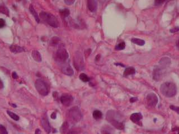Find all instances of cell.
<instances>
[{
	"instance_id": "obj_27",
	"label": "cell",
	"mask_w": 179,
	"mask_h": 134,
	"mask_svg": "<svg viewBox=\"0 0 179 134\" xmlns=\"http://www.w3.org/2000/svg\"><path fill=\"white\" fill-rule=\"evenodd\" d=\"M68 123L67 122H65L63 123L62 127L61 128V133H63V134L65 133V132L67 131V130L68 129Z\"/></svg>"
},
{
	"instance_id": "obj_28",
	"label": "cell",
	"mask_w": 179,
	"mask_h": 134,
	"mask_svg": "<svg viewBox=\"0 0 179 134\" xmlns=\"http://www.w3.org/2000/svg\"><path fill=\"white\" fill-rule=\"evenodd\" d=\"M125 47V43L124 42L120 43L119 44H118V46L115 47V50H118V51H120V50H124Z\"/></svg>"
},
{
	"instance_id": "obj_44",
	"label": "cell",
	"mask_w": 179,
	"mask_h": 134,
	"mask_svg": "<svg viewBox=\"0 0 179 134\" xmlns=\"http://www.w3.org/2000/svg\"><path fill=\"white\" fill-rule=\"evenodd\" d=\"M102 134H110L109 132H107V131H104Z\"/></svg>"
},
{
	"instance_id": "obj_7",
	"label": "cell",
	"mask_w": 179,
	"mask_h": 134,
	"mask_svg": "<svg viewBox=\"0 0 179 134\" xmlns=\"http://www.w3.org/2000/svg\"><path fill=\"white\" fill-rule=\"evenodd\" d=\"M68 57V53L65 49H59L56 53V58L59 62H65Z\"/></svg>"
},
{
	"instance_id": "obj_24",
	"label": "cell",
	"mask_w": 179,
	"mask_h": 134,
	"mask_svg": "<svg viewBox=\"0 0 179 134\" xmlns=\"http://www.w3.org/2000/svg\"><path fill=\"white\" fill-rule=\"evenodd\" d=\"M7 113L8 114V115L13 120L15 121H19L20 119V117L18 115L16 114L15 113L11 112V111H7Z\"/></svg>"
},
{
	"instance_id": "obj_38",
	"label": "cell",
	"mask_w": 179,
	"mask_h": 134,
	"mask_svg": "<svg viewBox=\"0 0 179 134\" xmlns=\"http://www.w3.org/2000/svg\"><path fill=\"white\" fill-rule=\"evenodd\" d=\"M4 87V85H3V81L1 80V79H0V89H3Z\"/></svg>"
},
{
	"instance_id": "obj_8",
	"label": "cell",
	"mask_w": 179,
	"mask_h": 134,
	"mask_svg": "<svg viewBox=\"0 0 179 134\" xmlns=\"http://www.w3.org/2000/svg\"><path fill=\"white\" fill-rule=\"evenodd\" d=\"M41 123L44 130L48 133L49 134L51 131V127L48 117L46 114H44L42 117L41 119Z\"/></svg>"
},
{
	"instance_id": "obj_25",
	"label": "cell",
	"mask_w": 179,
	"mask_h": 134,
	"mask_svg": "<svg viewBox=\"0 0 179 134\" xmlns=\"http://www.w3.org/2000/svg\"><path fill=\"white\" fill-rule=\"evenodd\" d=\"M0 13L6 15L7 16H9V10L7 8V7H6L4 5H0Z\"/></svg>"
},
{
	"instance_id": "obj_33",
	"label": "cell",
	"mask_w": 179,
	"mask_h": 134,
	"mask_svg": "<svg viewBox=\"0 0 179 134\" xmlns=\"http://www.w3.org/2000/svg\"><path fill=\"white\" fill-rule=\"evenodd\" d=\"M170 108L173 110V111H175V112H176L177 113L179 114V107H175V106H170Z\"/></svg>"
},
{
	"instance_id": "obj_1",
	"label": "cell",
	"mask_w": 179,
	"mask_h": 134,
	"mask_svg": "<svg viewBox=\"0 0 179 134\" xmlns=\"http://www.w3.org/2000/svg\"><path fill=\"white\" fill-rule=\"evenodd\" d=\"M160 91L164 95L171 98L176 95L177 88L175 84L171 82H166L161 85Z\"/></svg>"
},
{
	"instance_id": "obj_36",
	"label": "cell",
	"mask_w": 179,
	"mask_h": 134,
	"mask_svg": "<svg viewBox=\"0 0 179 134\" xmlns=\"http://www.w3.org/2000/svg\"><path fill=\"white\" fill-rule=\"evenodd\" d=\"M137 100H138V98H136V97H133V98H131L130 99V102L131 103H134V102H136Z\"/></svg>"
},
{
	"instance_id": "obj_9",
	"label": "cell",
	"mask_w": 179,
	"mask_h": 134,
	"mask_svg": "<svg viewBox=\"0 0 179 134\" xmlns=\"http://www.w3.org/2000/svg\"><path fill=\"white\" fill-rule=\"evenodd\" d=\"M147 103L150 107H155L158 103V98L157 95L154 93H150L147 96Z\"/></svg>"
},
{
	"instance_id": "obj_13",
	"label": "cell",
	"mask_w": 179,
	"mask_h": 134,
	"mask_svg": "<svg viewBox=\"0 0 179 134\" xmlns=\"http://www.w3.org/2000/svg\"><path fill=\"white\" fill-rule=\"evenodd\" d=\"M142 118H143L142 115L141 113H133L130 116V120L132 122L137 124H139V122L142 119Z\"/></svg>"
},
{
	"instance_id": "obj_12",
	"label": "cell",
	"mask_w": 179,
	"mask_h": 134,
	"mask_svg": "<svg viewBox=\"0 0 179 134\" xmlns=\"http://www.w3.org/2000/svg\"><path fill=\"white\" fill-rule=\"evenodd\" d=\"M87 7H88V10L91 12H92V13L96 12L97 8H98L97 1H93V0L87 1Z\"/></svg>"
},
{
	"instance_id": "obj_23",
	"label": "cell",
	"mask_w": 179,
	"mask_h": 134,
	"mask_svg": "<svg viewBox=\"0 0 179 134\" xmlns=\"http://www.w3.org/2000/svg\"><path fill=\"white\" fill-rule=\"evenodd\" d=\"M93 115V118L96 120H100L102 117V113L101 111L98 110L94 111Z\"/></svg>"
},
{
	"instance_id": "obj_6",
	"label": "cell",
	"mask_w": 179,
	"mask_h": 134,
	"mask_svg": "<svg viewBox=\"0 0 179 134\" xmlns=\"http://www.w3.org/2000/svg\"><path fill=\"white\" fill-rule=\"evenodd\" d=\"M74 66L76 69L78 70H81L84 69L85 65L81 53L77 52L75 54V56L74 57Z\"/></svg>"
},
{
	"instance_id": "obj_29",
	"label": "cell",
	"mask_w": 179,
	"mask_h": 134,
	"mask_svg": "<svg viewBox=\"0 0 179 134\" xmlns=\"http://www.w3.org/2000/svg\"><path fill=\"white\" fill-rule=\"evenodd\" d=\"M0 134H8V132L6 127L1 124H0Z\"/></svg>"
},
{
	"instance_id": "obj_26",
	"label": "cell",
	"mask_w": 179,
	"mask_h": 134,
	"mask_svg": "<svg viewBox=\"0 0 179 134\" xmlns=\"http://www.w3.org/2000/svg\"><path fill=\"white\" fill-rule=\"evenodd\" d=\"M79 79L81 80H82L83 82H88L90 81V78L88 77V76L84 73H82L79 75Z\"/></svg>"
},
{
	"instance_id": "obj_4",
	"label": "cell",
	"mask_w": 179,
	"mask_h": 134,
	"mask_svg": "<svg viewBox=\"0 0 179 134\" xmlns=\"http://www.w3.org/2000/svg\"><path fill=\"white\" fill-rule=\"evenodd\" d=\"M114 112L113 111H109L107 114V121L115 128H118V130H122L124 128V124L119 122L118 120H116L114 118Z\"/></svg>"
},
{
	"instance_id": "obj_34",
	"label": "cell",
	"mask_w": 179,
	"mask_h": 134,
	"mask_svg": "<svg viewBox=\"0 0 179 134\" xmlns=\"http://www.w3.org/2000/svg\"><path fill=\"white\" fill-rule=\"evenodd\" d=\"M64 2H65V4L68 5H71L75 2V0H65Z\"/></svg>"
},
{
	"instance_id": "obj_17",
	"label": "cell",
	"mask_w": 179,
	"mask_h": 134,
	"mask_svg": "<svg viewBox=\"0 0 179 134\" xmlns=\"http://www.w3.org/2000/svg\"><path fill=\"white\" fill-rule=\"evenodd\" d=\"M32 57L33 59L38 62H40L42 61V56L40 53L36 50H34L32 52Z\"/></svg>"
},
{
	"instance_id": "obj_42",
	"label": "cell",
	"mask_w": 179,
	"mask_h": 134,
	"mask_svg": "<svg viewBox=\"0 0 179 134\" xmlns=\"http://www.w3.org/2000/svg\"><path fill=\"white\" fill-rule=\"evenodd\" d=\"M10 105L12 106L13 108H16L17 107V106L15 104H14V103H10Z\"/></svg>"
},
{
	"instance_id": "obj_43",
	"label": "cell",
	"mask_w": 179,
	"mask_h": 134,
	"mask_svg": "<svg viewBox=\"0 0 179 134\" xmlns=\"http://www.w3.org/2000/svg\"><path fill=\"white\" fill-rule=\"evenodd\" d=\"M176 47H177V48L179 50V39L176 42Z\"/></svg>"
},
{
	"instance_id": "obj_5",
	"label": "cell",
	"mask_w": 179,
	"mask_h": 134,
	"mask_svg": "<svg viewBox=\"0 0 179 134\" xmlns=\"http://www.w3.org/2000/svg\"><path fill=\"white\" fill-rule=\"evenodd\" d=\"M68 114L70 119L76 122H79L82 118L81 112L78 107H73L71 108L69 111Z\"/></svg>"
},
{
	"instance_id": "obj_20",
	"label": "cell",
	"mask_w": 179,
	"mask_h": 134,
	"mask_svg": "<svg viewBox=\"0 0 179 134\" xmlns=\"http://www.w3.org/2000/svg\"><path fill=\"white\" fill-rule=\"evenodd\" d=\"M60 41V39L56 36L52 37L50 40L49 44L51 46H56L59 43Z\"/></svg>"
},
{
	"instance_id": "obj_10",
	"label": "cell",
	"mask_w": 179,
	"mask_h": 134,
	"mask_svg": "<svg viewBox=\"0 0 179 134\" xmlns=\"http://www.w3.org/2000/svg\"><path fill=\"white\" fill-rule=\"evenodd\" d=\"M73 100V98L71 95L69 94H64L61 97V103L66 107L70 106Z\"/></svg>"
},
{
	"instance_id": "obj_30",
	"label": "cell",
	"mask_w": 179,
	"mask_h": 134,
	"mask_svg": "<svg viewBox=\"0 0 179 134\" xmlns=\"http://www.w3.org/2000/svg\"><path fill=\"white\" fill-rule=\"evenodd\" d=\"M165 2V1H163V0H156V1H155V6H158V5H162Z\"/></svg>"
},
{
	"instance_id": "obj_31",
	"label": "cell",
	"mask_w": 179,
	"mask_h": 134,
	"mask_svg": "<svg viewBox=\"0 0 179 134\" xmlns=\"http://www.w3.org/2000/svg\"><path fill=\"white\" fill-rule=\"evenodd\" d=\"M6 25L5 20L3 19H0V29L3 28Z\"/></svg>"
},
{
	"instance_id": "obj_15",
	"label": "cell",
	"mask_w": 179,
	"mask_h": 134,
	"mask_svg": "<svg viewBox=\"0 0 179 134\" xmlns=\"http://www.w3.org/2000/svg\"><path fill=\"white\" fill-rule=\"evenodd\" d=\"M10 50L11 51V52L14 53H21V52L25 51V50L22 47L18 46H16V45H11L10 47Z\"/></svg>"
},
{
	"instance_id": "obj_11",
	"label": "cell",
	"mask_w": 179,
	"mask_h": 134,
	"mask_svg": "<svg viewBox=\"0 0 179 134\" xmlns=\"http://www.w3.org/2000/svg\"><path fill=\"white\" fill-rule=\"evenodd\" d=\"M163 69L160 66H157L154 69L153 72V79L156 81L159 80L163 76Z\"/></svg>"
},
{
	"instance_id": "obj_35",
	"label": "cell",
	"mask_w": 179,
	"mask_h": 134,
	"mask_svg": "<svg viewBox=\"0 0 179 134\" xmlns=\"http://www.w3.org/2000/svg\"><path fill=\"white\" fill-rule=\"evenodd\" d=\"M12 77L14 79H17L18 78V75L17 74V73L16 72H13L12 73Z\"/></svg>"
},
{
	"instance_id": "obj_32",
	"label": "cell",
	"mask_w": 179,
	"mask_h": 134,
	"mask_svg": "<svg viewBox=\"0 0 179 134\" xmlns=\"http://www.w3.org/2000/svg\"><path fill=\"white\" fill-rule=\"evenodd\" d=\"M179 31V27H175L171 29L170 30V33H176V32H178Z\"/></svg>"
},
{
	"instance_id": "obj_14",
	"label": "cell",
	"mask_w": 179,
	"mask_h": 134,
	"mask_svg": "<svg viewBox=\"0 0 179 134\" xmlns=\"http://www.w3.org/2000/svg\"><path fill=\"white\" fill-rule=\"evenodd\" d=\"M62 71L63 74H65L67 75L68 76H72V75H73L74 72L72 69L71 66L69 65H65V66H63L62 68Z\"/></svg>"
},
{
	"instance_id": "obj_16",
	"label": "cell",
	"mask_w": 179,
	"mask_h": 134,
	"mask_svg": "<svg viewBox=\"0 0 179 134\" xmlns=\"http://www.w3.org/2000/svg\"><path fill=\"white\" fill-rule=\"evenodd\" d=\"M170 63H171V61H170V58H169L167 57H164V58H162L161 60L159 62V64L161 65L160 67H162V69H164L165 67L169 66Z\"/></svg>"
},
{
	"instance_id": "obj_37",
	"label": "cell",
	"mask_w": 179,
	"mask_h": 134,
	"mask_svg": "<svg viewBox=\"0 0 179 134\" xmlns=\"http://www.w3.org/2000/svg\"><path fill=\"white\" fill-rule=\"evenodd\" d=\"M56 117H57V114H56V112H53V113H52V114H51V118H52V119H56Z\"/></svg>"
},
{
	"instance_id": "obj_2",
	"label": "cell",
	"mask_w": 179,
	"mask_h": 134,
	"mask_svg": "<svg viewBox=\"0 0 179 134\" xmlns=\"http://www.w3.org/2000/svg\"><path fill=\"white\" fill-rule=\"evenodd\" d=\"M40 17L43 21L49 24L52 27L57 28L59 25V22L57 19L56 18V16L50 13L46 12H41L40 13Z\"/></svg>"
},
{
	"instance_id": "obj_21",
	"label": "cell",
	"mask_w": 179,
	"mask_h": 134,
	"mask_svg": "<svg viewBox=\"0 0 179 134\" xmlns=\"http://www.w3.org/2000/svg\"><path fill=\"white\" fill-rule=\"evenodd\" d=\"M131 42L140 46H143L145 44V42L144 40L138 38H133L131 39Z\"/></svg>"
},
{
	"instance_id": "obj_22",
	"label": "cell",
	"mask_w": 179,
	"mask_h": 134,
	"mask_svg": "<svg viewBox=\"0 0 179 134\" xmlns=\"http://www.w3.org/2000/svg\"><path fill=\"white\" fill-rule=\"evenodd\" d=\"M60 14L64 18H65L67 17H68L70 14V11L68 8H63V9H61L60 10Z\"/></svg>"
},
{
	"instance_id": "obj_40",
	"label": "cell",
	"mask_w": 179,
	"mask_h": 134,
	"mask_svg": "<svg viewBox=\"0 0 179 134\" xmlns=\"http://www.w3.org/2000/svg\"><path fill=\"white\" fill-rule=\"evenodd\" d=\"M77 134V132H76V131H70L69 133H68V134Z\"/></svg>"
},
{
	"instance_id": "obj_41",
	"label": "cell",
	"mask_w": 179,
	"mask_h": 134,
	"mask_svg": "<svg viewBox=\"0 0 179 134\" xmlns=\"http://www.w3.org/2000/svg\"><path fill=\"white\" fill-rule=\"evenodd\" d=\"M114 65H116V66H119H119H121L123 67H125L124 65L123 64H121V63H115V64H114Z\"/></svg>"
},
{
	"instance_id": "obj_18",
	"label": "cell",
	"mask_w": 179,
	"mask_h": 134,
	"mask_svg": "<svg viewBox=\"0 0 179 134\" xmlns=\"http://www.w3.org/2000/svg\"><path fill=\"white\" fill-rule=\"evenodd\" d=\"M29 11H30V13H31V14L33 15V16L34 17L36 21L38 23H39V22H40V18H39L38 15L37 14L36 10L34 9V8L33 6L32 5H30V6H29Z\"/></svg>"
},
{
	"instance_id": "obj_3",
	"label": "cell",
	"mask_w": 179,
	"mask_h": 134,
	"mask_svg": "<svg viewBox=\"0 0 179 134\" xmlns=\"http://www.w3.org/2000/svg\"><path fill=\"white\" fill-rule=\"evenodd\" d=\"M36 89L38 92L43 96H46L48 94L49 90L47 84L42 80L38 79L35 83Z\"/></svg>"
},
{
	"instance_id": "obj_39",
	"label": "cell",
	"mask_w": 179,
	"mask_h": 134,
	"mask_svg": "<svg viewBox=\"0 0 179 134\" xmlns=\"http://www.w3.org/2000/svg\"><path fill=\"white\" fill-rule=\"evenodd\" d=\"M42 134V133H41V131H40V129H39V128H37L36 130V132H35V134Z\"/></svg>"
},
{
	"instance_id": "obj_19",
	"label": "cell",
	"mask_w": 179,
	"mask_h": 134,
	"mask_svg": "<svg viewBox=\"0 0 179 134\" xmlns=\"http://www.w3.org/2000/svg\"><path fill=\"white\" fill-rule=\"evenodd\" d=\"M135 72H136V70L134 67H129L125 69L123 74L124 76H127L130 75H133L135 74Z\"/></svg>"
}]
</instances>
